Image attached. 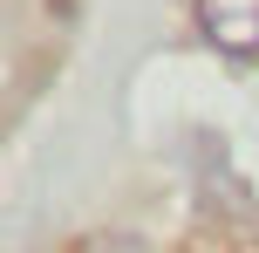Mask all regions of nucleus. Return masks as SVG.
Segmentation results:
<instances>
[{
    "instance_id": "obj_1",
    "label": "nucleus",
    "mask_w": 259,
    "mask_h": 253,
    "mask_svg": "<svg viewBox=\"0 0 259 253\" xmlns=\"http://www.w3.org/2000/svg\"><path fill=\"white\" fill-rule=\"evenodd\" d=\"M191 14L219 55H259V0H191Z\"/></svg>"
}]
</instances>
